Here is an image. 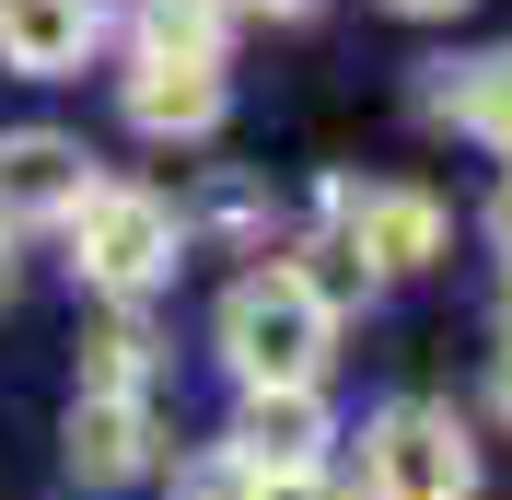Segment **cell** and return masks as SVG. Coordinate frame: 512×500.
<instances>
[{
    "label": "cell",
    "mask_w": 512,
    "mask_h": 500,
    "mask_svg": "<svg viewBox=\"0 0 512 500\" xmlns=\"http://www.w3.org/2000/svg\"><path fill=\"white\" fill-rule=\"evenodd\" d=\"M431 117H454L466 140L512 152V47H489V59H454L443 82H431Z\"/></svg>",
    "instance_id": "10"
},
{
    "label": "cell",
    "mask_w": 512,
    "mask_h": 500,
    "mask_svg": "<svg viewBox=\"0 0 512 500\" xmlns=\"http://www.w3.org/2000/svg\"><path fill=\"white\" fill-rule=\"evenodd\" d=\"M361 500H478V442L431 396H396L361 419Z\"/></svg>",
    "instance_id": "3"
},
{
    "label": "cell",
    "mask_w": 512,
    "mask_h": 500,
    "mask_svg": "<svg viewBox=\"0 0 512 500\" xmlns=\"http://www.w3.org/2000/svg\"><path fill=\"white\" fill-rule=\"evenodd\" d=\"M117 94H128V128H140V140H210V128H222V105H233V82H222V59L140 47Z\"/></svg>",
    "instance_id": "7"
},
{
    "label": "cell",
    "mask_w": 512,
    "mask_h": 500,
    "mask_svg": "<svg viewBox=\"0 0 512 500\" xmlns=\"http://www.w3.org/2000/svg\"><path fill=\"white\" fill-rule=\"evenodd\" d=\"M233 12H268V24H303V12H326V0H233Z\"/></svg>",
    "instance_id": "14"
},
{
    "label": "cell",
    "mask_w": 512,
    "mask_h": 500,
    "mask_svg": "<svg viewBox=\"0 0 512 500\" xmlns=\"http://www.w3.org/2000/svg\"><path fill=\"white\" fill-rule=\"evenodd\" d=\"M105 47V0H0V70L12 82H70Z\"/></svg>",
    "instance_id": "9"
},
{
    "label": "cell",
    "mask_w": 512,
    "mask_h": 500,
    "mask_svg": "<svg viewBox=\"0 0 512 500\" xmlns=\"http://www.w3.org/2000/svg\"><path fill=\"white\" fill-rule=\"evenodd\" d=\"M384 12H419V24H431V12H466V0H384Z\"/></svg>",
    "instance_id": "16"
},
{
    "label": "cell",
    "mask_w": 512,
    "mask_h": 500,
    "mask_svg": "<svg viewBox=\"0 0 512 500\" xmlns=\"http://www.w3.org/2000/svg\"><path fill=\"white\" fill-rule=\"evenodd\" d=\"M82 384H140V396H152V338H140V314H117L105 338H82Z\"/></svg>",
    "instance_id": "11"
},
{
    "label": "cell",
    "mask_w": 512,
    "mask_h": 500,
    "mask_svg": "<svg viewBox=\"0 0 512 500\" xmlns=\"http://www.w3.org/2000/svg\"><path fill=\"white\" fill-rule=\"evenodd\" d=\"M326 245L350 256L361 280H419L443 256V198L431 187H326Z\"/></svg>",
    "instance_id": "4"
},
{
    "label": "cell",
    "mask_w": 512,
    "mask_h": 500,
    "mask_svg": "<svg viewBox=\"0 0 512 500\" xmlns=\"http://www.w3.org/2000/svg\"><path fill=\"white\" fill-rule=\"evenodd\" d=\"M12 280H24V268H12V233H0V303H12Z\"/></svg>",
    "instance_id": "17"
},
{
    "label": "cell",
    "mask_w": 512,
    "mask_h": 500,
    "mask_svg": "<svg viewBox=\"0 0 512 500\" xmlns=\"http://www.w3.org/2000/svg\"><path fill=\"white\" fill-rule=\"evenodd\" d=\"M501 407H512V349H501Z\"/></svg>",
    "instance_id": "18"
},
{
    "label": "cell",
    "mask_w": 512,
    "mask_h": 500,
    "mask_svg": "<svg viewBox=\"0 0 512 500\" xmlns=\"http://www.w3.org/2000/svg\"><path fill=\"white\" fill-rule=\"evenodd\" d=\"M82 198H94V152L70 128H0V233L70 221Z\"/></svg>",
    "instance_id": "6"
},
{
    "label": "cell",
    "mask_w": 512,
    "mask_h": 500,
    "mask_svg": "<svg viewBox=\"0 0 512 500\" xmlns=\"http://www.w3.org/2000/svg\"><path fill=\"white\" fill-rule=\"evenodd\" d=\"M489 245L512 256V175H501V198H489Z\"/></svg>",
    "instance_id": "15"
},
{
    "label": "cell",
    "mask_w": 512,
    "mask_h": 500,
    "mask_svg": "<svg viewBox=\"0 0 512 500\" xmlns=\"http://www.w3.org/2000/svg\"><path fill=\"white\" fill-rule=\"evenodd\" d=\"M70 233V280L82 291H105V303H152L163 280H175V256H187V221H175V198H152V187H117V175H94V198L59 221Z\"/></svg>",
    "instance_id": "2"
},
{
    "label": "cell",
    "mask_w": 512,
    "mask_h": 500,
    "mask_svg": "<svg viewBox=\"0 0 512 500\" xmlns=\"http://www.w3.org/2000/svg\"><path fill=\"white\" fill-rule=\"evenodd\" d=\"M222 361L245 396H315L326 361H338V314L326 291L291 268V256H256L245 280L222 291Z\"/></svg>",
    "instance_id": "1"
},
{
    "label": "cell",
    "mask_w": 512,
    "mask_h": 500,
    "mask_svg": "<svg viewBox=\"0 0 512 500\" xmlns=\"http://www.w3.org/2000/svg\"><path fill=\"white\" fill-rule=\"evenodd\" d=\"M256 500H350L338 477H256Z\"/></svg>",
    "instance_id": "13"
},
{
    "label": "cell",
    "mask_w": 512,
    "mask_h": 500,
    "mask_svg": "<svg viewBox=\"0 0 512 500\" xmlns=\"http://www.w3.org/2000/svg\"><path fill=\"white\" fill-rule=\"evenodd\" d=\"M326 442H338L326 396H245L222 454H233L245 477H326Z\"/></svg>",
    "instance_id": "8"
},
{
    "label": "cell",
    "mask_w": 512,
    "mask_h": 500,
    "mask_svg": "<svg viewBox=\"0 0 512 500\" xmlns=\"http://www.w3.org/2000/svg\"><path fill=\"white\" fill-rule=\"evenodd\" d=\"M59 442H70V477H82V489H128V477H152L163 419H152V396H140V384H70Z\"/></svg>",
    "instance_id": "5"
},
{
    "label": "cell",
    "mask_w": 512,
    "mask_h": 500,
    "mask_svg": "<svg viewBox=\"0 0 512 500\" xmlns=\"http://www.w3.org/2000/svg\"><path fill=\"white\" fill-rule=\"evenodd\" d=\"M175 500H256V477H245V466H233L222 442H210V454H198V466H187V477H175Z\"/></svg>",
    "instance_id": "12"
}]
</instances>
